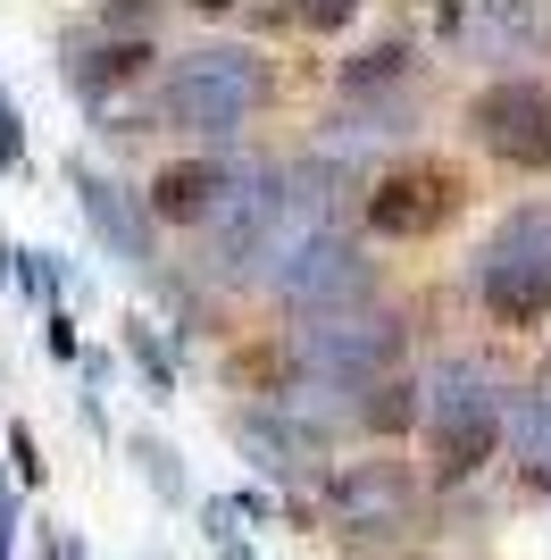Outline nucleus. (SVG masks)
Segmentation results:
<instances>
[{
	"instance_id": "5701e85b",
	"label": "nucleus",
	"mask_w": 551,
	"mask_h": 560,
	"mask_svg": "<svg viewBox=\"0 0 551 560\" xmlns=\"http://www.w3.org/2000/svg\"><path fill=\"white\" fill-rule=\"evenodd\" d=\"M0 560H17V477H0Z\"/></svg>"
},
{
	"instance_id": "2eb2a0df",
	"label": "nucleus",
	"mask_w": 551,
	"mask_h": 560,
	"mask_svg": "<svg viewBox=\"0 0 551 560\" xmlns=\"http://www.w3.org/2000/svg\"><path fill=\"white\" fill-rule=\"evenodd\" d=\"M502 444L518 452V460H527V477L551 493V394H518V401H509Z\"/></svg>"
},
{
	"instance_id": "0eeeda50",
	"label": "nucleus",
	"mask_w": 551,
	"mask_h": 560,
	"mask_svg": "<svg viewBox=\"0 0 551 560\" xmlns=\"http://www.w3.org/2000/svg\"><path fill=\"white\" fill-rule=\"evenodd\" d=\"M326 502L343 518V536H392L418 511V468L410 460H351L326 477Z\"/></svg>"
},
{
	"instance_id": "dca6fc26",
	"label": "nucleus",
	"mask_w": 551,
	"mask_h": 560,
	"mask_svg": "<svg viewBox=\"0 0 551 560\" xmlns=\"http://www.w3.org/2000/svg\"><path fill=\"white\" fill-rule=\"evenodd\" d=\"M410 68H418V50L392 34V43H367L360 59H343V93L351 101H367V93H401L410 84Z\"/></svg>"
},
{
	"instance_id": "9b49d317",
	"label": "nucleus",
	"mask_w": 551,
	"mask_h": 560,
	"mask_svg": "<svg viewBox=\"0 0 551 560\" xmlns=\"http://www.w3.org/2000/svg\"><path fill=\"white\" fill-rule=\"evenodd\" d=\"M234 444L251 452V468H268L276 486H309V477H318V435L293 427L284 410H243V419H234Z\"/></svg>"
},
{
	"instance_id": "f03ea898",
	"label": "nucleus",
	"mask_w": 551,
	"mask_h": 560,
	"mask_svg": "<svg viewBox=\"0 0 551 560\" xmlns=\"http://www.w3.org/2000/svg\"><path fill=\"white\" fill-rule=\"evenodd\" d=\"M502 419H509V401L477 360H443V369L418 385V427H426V452H435L443 486L477 477V468L502 452Z\"/></svg>"
},
{
	"instance_id": "4468645a",
	"label": "nucleus",
	"mask_w": 551,
	"mask_h": 560,
	"mask_svg": "<svg viewBox=\"0 0 551 560\" xmlns=\"http://www.w3.org/2000/svg\"><path fill=\"white\" fill-rule=\"evenodd\" d=\"M493 268H535V277H551V192H535V201H518V210L502 218V226L484 234V252Z\"/></svg>"
},
{
	"instance_id": "9d476101",
	"label": "nucleus",
	"mask_w": 551,
	"mask_h": 560,
	"mask_svg": "<svg viewBox=\"0 0 551 560\" xmlns=\"http://www.w3.org/2000/svg\"><path fill=\"white\" fill-rule=\"evenodd\" d=\"M151 43H109V34H68L59 43V84L75 101H109L117 84H151Z\"/></svg>"
},
{
	"instance_id": "aec40b11",
	"label": "nucleus",
	"mask_w": 551,
	"mask_h": 560,
	"mask_svg": "<svg viewBox=\"0 0 551 560\" xmlns=\"http://www.w3.org/2000/svg\"><path fill=\"white\" fill-rule=\"evenodd\" d=\"M126 452H134V468L167 493V502H184V460H176V444H160V435H134Z\"/></svg>"
},
{
	"instance_id": "1a4fd4ad",
	"label": "nucleus",
	"mask_w": 551,
	"mask_h": 560,
	"mask_svg": "<svg viewBox=\"0 0 551 560\" xmlns=\"http://www.w3.org/2000/svg\"><path fill=\"white\" fill-rule=\"evenodd\" d=\"M68 192H75V210H84V226L109 243L117 268H151V218H142L134 192H117L109 176L84 167V160H68Z\"/></svg>"
},
{
	"instance_id": "6e6552de",
	"label": "nucleus",
	"mask_w": 551,
	"mask_h": 560,
	"mask_svg": "<svg viewBox=\"0 0 551 560\" xmlns=\"http://www.w3.org/2000/svg\"><path fill=\"white\" fill-rule=\"evenodd\" d=\"M452 43L477 50V59H493V68H509V59H543V50H551V0H459Z\"/></svg>"
},
{
	"instance_id": "f3484780",
	"label": "nucleus",
	"mask_w": 551,
	"mask_h": 560,
	"mask_svg": "<svg viewBox=\"0 0 551 560\" xmlns=\"http://www.w3.org/2000/svg\"><path fill=\"white\" fill-rule=\"evenodd\" d=\"M351 419L367 435H401V427H418V385L410 376H376L367 394H351Z\"/></svg>"
},
{
	"instance_id": "7ed1b4c3",
	"label": "nucleus",
	"mask_w": 551,
	"mask_h": 560,
	"mask_svg": "<svg viewBox=\"0 0 551 560\" xmlns=\"http://www.w3.org/2000/svg\"><path fill=\"white\" fill-rule=\"evenodd\" d=\"M401 343H410V327L392 310H335V318H309L293 335V369L309 385H335V394H367L376 376L401 369Z\"/></svg>"
},
{
	"instance_id": "6ab92c4d",
	"label": "nucleus",
	"mask_w": 551,
	"mask_h": 560,
	"mask_svg": "<svg viewBox=\"0 0 551 560\" xmlns=\"http://www.w3.org/2000/svg\"><path fill=\"white\" fill-rule=\"evenodd\" d=\"M360 18V0H276L268 25H293V34H343Z\"/></svg>"
},
{
	"instance_id": "f257e3e1",
	"label": "nucleus",
	"mask_w": 551,
	"mask_h": 560,
	"mask_svg": "<svg viewBox=\"0 0 551 560\" xmlns=\"http://www.w3.org/2000/svg\"><path fill=\"white\" fill-rule=\"evenodd\" d=\"M276 93V68L259 59L251 43H201L184 50L176 68L160 75V126L167 135H201V142H226L243 135Z\"/></svg>"
},
{
	"instance_id": "393cba45",
	"label": "nucleus",
	"mask_w": 551,
	"mask_h": 560,
	"mask_svg": "<svg viewBox=\"0 0 551 560\" xmlns=\"http://www.w3.org/2000/svg\"><path fill=\"white\" fill-rule=\"evenodd\" d=\"M192 18H226V9H243V0H184Z\"/></svg>"
},
{
	"instance_id": "20e7f679",
	"label": "nucleus",
	"mask_w": 551,
	"mask_h": 560,
	"mask_svg": "<svg viewBox=\"0 0 551 560\" xmlns=\"http://www.w3.org/2000/svg\"><path fill=\"white\" fill-rule=\"evenodd\" d=\"M459 210H468V176H459V167H443V160H401V167H385V176L367 185V201H360L367 234H385V243H426V234H443Z\"/></svg>"
},
{
	"instance_id": "f8f14e48",
	"label": "nucleus",
	"mask_w": 551,
	"mask_h": 560,
	"mask_svg": "<svg viewBox=\"0 0 551 560\" xmlns=\"http://www.w3.org/2000/svg\"><path fill=\"white\" fill-rule=\"evenodd\" d=\"M218 192H226V167H218V160H176V167H160V176H151L142 218H167V226H209Z\"/></svg>"
},
{
	"instance_id": "ddd939ff",
	"label": "nucleus",
	"mask_w": 551,
	"mask_h": 560,
	"mask_svg": "<svg viewBox=\"0 0 551 560\" xmlns=\"http://www.w3.org/2000/svg\"><path fill=\"white\" fill-rule=\"evenodd\" d=\"M477 302L493 327L509 335H535L551 318V277H535V268H493V259H477Z\"/></svg>"
},
{
	"instance_id": "a878e982",
	"label": "nucleus",
	"mask_w": 551,
	"mask_h": 560,
	"mask_svg": "<svg viewBox=\"0 0 551 560\" xmlns=\"http://www.w3.org/2000/svg\"><path fill=\"white\" fill-rule=\"evenodd\" d=\"M543 385H551V360H543Z\"/></svg>"
},
{
	"instance_id": "39448f33",
	"label": "nucleus",
	"mask_w": 551,
	"mask_h": 560,
	"mask_svg": "<svg viewBox=\"0 0 551 560\" xmlns=\"http://www.w3.org/2000/svg\"><path fill=\"white\" fill-rule=\"evenodd\" d=\"M468 142L484 160L518 167V176H551V84L535 75H502L468 101Z\"/></svg>"
},
{
	"instance_id": "423d86ee",
	"label": "nucleus",
	"mask_w": 551,
	"mask_h": 560,
	"mask_svg": "<svg viewBox=\"0 0 551 560\" xmlns=\"http://www.w3.org/2000/svg\"><path fill=\"white\" fill-rule=\"evenodd\" d=\"M367 284H376V259H367L343 226H318L284 268H268V293H276V302H293L301 318H335V310L360 302Z\"/></svg>"
},
{
	"instance_id": "a211bd4d",
	"label": "nucleus",
	"mask_w": 551,
	"mask_h": 560,
	"mask_svg": "<svg viewBox=\"0 0 551 560\" xmlns=\"http://www.w3.org/2000/svg\"><path fill=\"white\" fill-rule=\"evenodd\" d=\"M126 360L142 369L151 401H167V394H176V360H167V335L151 327V318H126Z\"/></svg>"
},
{
	"instance_id": "412c9836",
	"label": "nucleus",
	"mask_w": 551,
	"mask_h": 560,
	"mask_svg": "<svg viewBox=\"0 0 551 560\" xmlns=\"http://www.w3.org/2000/svg\"><path fill=\"white\" fill-rule=\"evenodd\" d=\"M9 460H17V493H34V486H43V452H34V435H25V427L9 435Z\"/></svg>"
},
{
	"instance_id": "b1692460",
	"label": "nucleus",
	"mask_w": 551,
	"mask_h": 560,
	"mask_svg": "<svg viewBox=\"0 0 551 560\" xmlns=\"http://www.w3.org/2000/svg\"><path fill=\"white\" fill-rule=\"evenodd\" d=\"M50 351H59V360H84V335H75L68 310H50Z\"/></svg>"
},
{
	"instance_id": "4be33fe9",
	"label": "nucleus",
	"mask_w": 551,
	"mask_h": 560,
	"mask_svg": "<svg viewBox=\"0 0 551 560\" xmlns=\"http://www.w3.org/2000/svg\"><path fill=\"white\" fill-rule=\"evenodd\" d=\"M25 160V117H17V101H0V167H17Z\"/></svg>"
}]
</instances>
